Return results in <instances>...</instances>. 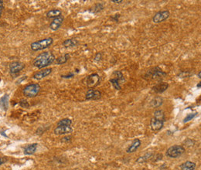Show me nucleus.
Returning a JSON list of instances; mask_svg holds the SVG:
<instances>
[{
  "mask_svg": "<svg viewBox=\"0 0 201 170\" xmlns=\"http://www.w3.org/2000/svg\"><path fill=\"white\" fill-rule=\"evenodd\" d=\"M55 56L51 52L41 53L39 54L33 60V66L37 67L38 69H44L46 66L52 64L53 62H55Z\"/></svg>",
  "mask_w": 201,
  "mask_h": 170,
  "instance_id": "obj_1",
  "label": "nucleus"
},
{
  "mask_svg": "<svg viewBox=\"0 0 201 170\" xmlns=\"http://www.w3.org/2000/svg\"><path fill=\"white\" fill-rule=\"evenodd\" d=\"M165 121V113L162 110H157L154 112V116L151 119L150 126L152 131H158L162 128Z\"/></svg>",
  "mask_w": 201,
  "mask_h": 170,
  "instance_id": "obj_2",
  "label": "nucleus"
},
{
  "mask_svg": "<svg viewBox=\"0 0 201 170\" xmlns=\"http://www.w3.org/2000/svg\"><path fill=\"white\" fill-rule=\"evenodd\" d=\"M166 75V73L164 72L161 68H159V66H155V67L150 68L147 71L144 78L148 79V80H155L161 82Z\"/></svg>",
  "mask_w": 201,
  "mask_h": 170,
  "instance_id": "obj_3",
  "label": "nucleus"
},
{
  "mask_svg": "<svg viewBox=\"0 0 201 170\" xmlns=\"http://www.w3.org/2000/svg\"><path fill=\"white\" fill-rule=\"evenodd\" d=\"M53 43V39L51 37L37 40L31 43L30 48L32 51H40L49 47Z\"/></svg>",
  "mask_w": 201,
  "mask_h": 170,
  "instance_id": "obj_4",
  "label": "nucleus"
},
{
  "mask_svg": "<svg viewBox=\"0 0 201 170\" xmlns=\"http://www.w3.org/2000/svg\"><path fill=\"white\" fill-rule=\"evenodd\" d=\"M40 91V86L38 83H29L23 89V93L27 97H34Z\"/></svg>",
  "mask_w": 201,
  "mask_h": 170,
  "instance_id": "obj_5",
  "label": "nucleus"
},
{
  "mask_svg": "<svg viewBox=\"0 0 201 170\" xmlns=\"http://www.w3.org/2000/svg\"><path fill=\"white\" fill-rule=\"evenodd\" d=\"M185 152V148L182 145H173L167 149L165 155L167 157L172 158V159H176L179 157Z\"/></svg>",
  "mask_w": 201,
  "mask_h": 170,
  "instance_id": "obj_6",
  "label": "nucleus"
},
{
  "mask_svg": "<svg viewBox=\"0 0 201 170\" xmlns=\"http://www.w3.org/2000/svg\"><path fill=\"white\" fill-rule=\"evenodd\" d=\"M83 82L88 87L91 89V88H94L100 84L101 77L98 74L94 73V74H91L89 76L85 77L83 79Z\"/></svg>",
  "mask_w": 201,
  "mask_h": 170,
  "instance_id": "obj_7",
  "label": "nucleus"
},
{
  "mask_svg": "<svg viewBox=\"0 0 201 170\" xmlns=\"http://www.w3.org/2000/svg\"><path fill=\"white\" fill-rule=\"evenodd\" d=\"M25 65L23 63L19 61L12 62L10 65H9V73L12 77H16L20 71L24 69Z\"/></svg>",
  "mask_w": 201,
  "mask_h": 170,
  "instance_id": "obj_8",
  "label": "nucleus"
},
{
  "mask_svg": "<svg viewBox=\"0 0 201 170\" xmlns=\"http://www.w3.org/2000/svg\"><path fill=\"white\" fill-rule=\"evenodd\" d=\"M170 12L169 10H162L159 11L155 14L152 18V21L154 23H160L162 22L165 21L169 17Z\"/></svg>",
  "mask_w": 201,
  "mask_h": 170,
  "instance_id": "obj_9",
  "label": "nucleus"
},
{
  "mask_svg": "<svg viewBox=\"0 0 201 170\" xmlns=\"http://www.w3.org/2000/svg\"><path fill=\"white\" fill-rule=\"evenodd\" d=\"M102 94L100 91L98 90H94L93 88H91V89L88 90L86 93V95H85V98L88 100H99L100 98H101Z\"/></svg>",
  "mask_w": 201,
  "mask_h": 170,
  "instance_id": "obj_10",
  "label": "nucleus"
},
{
  "mask_svg": "<svg viewBox=\"0 0 201 170\" xmlns=\"http://www.w3.org/2000/svg\"><path fill=\"white\" fill-rule=\"evenodd\" d=\"M51 72H52V68H44V69L38 71V72L35 73L33 74V76H32V77L34 79H36V80H41V79L44 78V77L49 75L51 74Z\"/></svg>",
  "mask_w": 201,
  "mask_h": 170,
  "instance_id": "obj_11",
  "label": "nucleus"
},
{
  "mask_svg": "<svg viewBox=\"0 0 201 170\" xmlns=\"http://www.w3.org/2000/svg\"><path fill=\"white\" fill-rule=\"evenodd\" d=\"M169 87V83H165V82H159V83H156L155 86L152 87V91L156 94H162L164 91H166Z\"/></svg>",
  "mask_w": 201,
  "mask_h": 170,
  "instance_id": "obj_12",
  "label": "nucleus"
},
{
  "mask_svg": "<svg viewBox=\"0 0 201 170\" xmlns=\"http://www.w3.org/2000/svg\"><path fill=\"white\" fill-rule=\"evenodd\" d=\"M63 20H64V18H63V15H60V16L57 17V18L53 19V20L49 24L50 29H52L53 31L57 30L61 26V25L63 24Z\"/></svg>",
  "mask_w": 201,
  "mask_h": 170,
  "instance_id": "obj_13",
  "label": "nucleus"
},
{
  "mask_svg": "<svg viewBox=\"0 0 201 170\" xmlns=\"http://www.w3.org/2000/svg\"><path fill=\"white\" fill-rule=\"evenodd\" d=\"M73 131V128L71 126H57L54 129V134L57 135H61V134H70Z\"/></svg>",
  "mask_w": 201,
  "mask_h": 170,
  "instance_id": "obj_14",
  "label": "nucleus"
},
{
  "mask_svg": "<svg viewBox=\"0 0 201 170\" xmlns=\"http://www.w3.org/2000/svg\"><path fill=\"white\" fill-rule=\"evenodd\" d=\"M141 144H142V142H141L140 139H139V138L134 139V140H133V142H131V145H130L128 147V148L126 149L127 153L135 152V151L136 150H137L138 148L140 147Z\"/></svg>",
  "mask_w": 201,
  "mask_h": 170,
  "instance_id": "obj_15",
  "label": "nucleus"
},
{
  "mask_svg": "<svg viewBox=\"0 0 201 170\" xmlns=\"http://www.w3.org/2000/svg\"><path fill=\"white\" fill-rule=\"evenodd\" d=\"M163 104V99L160 96H156V97H153L150 101V107L151 108H159L161 105Z\"/></svg>",
  "mask_w": 201,
  "mask_h": 170,
  "instance_id": "obj_16",
  "label": "nucleus"
},
{
  "mask_svg": "<svg viewBox=\"0 0 201 170\" xmlns=\"http://www.w3.org/2000/svg\"><path fill=\"white\" fill-rule=\"evenodd\" d=\"M196 163L191 161H186L180 165L181 170H194L196 168Z\"/></svg>",
  "mask_w": 201,
  "mask_h": 170,
  "instance_id": "obj_17",
  "label": "nucleus"
},
{
  "mask_svg": "<svg viewBox=\"0 0 201 170\" xmlns=\"http://www.w3.org/2000/svg\"><path fill=\"white\" fill-rule=\"evenodd\" d=\"M60 15H62L61 10L57 9H51V10L48 11V12H46V17L49 19H55L60 16Z\"/></svg>",
  "mask_w": 201,
  "mask_h": 170,
  "instance_id": "obj_18",
  "label": "nucleus"
},
{
  "mask_svg": "<svg viewBox=\"0 0 201 170\" xmlns=\"http://www.w3.org/2000/svg\"><path fill=\"white\" fill-rule=\"evenodd\" d=\"M153 156V153L152 152H147L145 153L144 155L140 156L139 158H138V159L136 160V162L138 164H142L145 163V162H148L149 159H151Z\"/></svg>",
  "mask_w": 201,
  "mask_h": 170,
  "instance_id": "obj_19",
  "label": "nucleus"
},
{
  "mask_svg": "<svg viewBox=\"0 0 201 170\" xmlns=\"http://www.w3.org/2000/svg\"><path fill=\"white\" fill-rule=\"evenodd\" d=\"M0 107L3 111H7L9 108V96L8 94H5L0 99Z\"/></svg>",
  "mask_w": 201,
  "mask_h": 170,
  "instance_id": "obj_20",
  "label": "nucleus"
},
{
  "mask_svg": "<svg viewBox=\"0 0 201 170\" xmlns=\"http://www.w3.org/2000/svg\"><path fill=\"white\" fill-rule=\"evenodd\" d=\"M37 145H38L36 143H32L30 144V145H28L24 148V154L27 155L33 154L36 151V150L37 149Z\"/></svg>",
  "mask_w": 201,
  "mask_h": 170,
  "instance_id": "obj_21",
  "label": "nucleus"
},
{
  "mask_svg": "<svg viewBox=\"0 0 201 170\" xmlns=\"http://www.w3.org/2000/svg\"><path fill=\"white\" fill-rule=\"evenodd\" d=\"M78 44V41L75 39H67L63 42V46L66 48L74 47Z\"/></svg>",
  "mask_w": 201,
  "mask_h": 170,
  "instance_id": "obj_22",
  "label": "nucleus"
},
{
  "mask_svg": "<svg viewBox=\"0 0 201 170\" xmlns=\"http://www.w3.org/2000/svg\"><path fill=\"white\" fill-rule=\"evenodd\" d=\"M70 59V54L66 53L63 56H60V57H57L55 60L56 64L57 65H61L63 64V63H66V62L68 61V60Z\"/></svg>",
  "mask_w": 201,
  "mask_h": 170,
  "instance_id": "obj_23",
  "label": "nucleus"
},
{
  "mask_svg": "<svg viewBox=\"0 0 201 170\" xmlns=\"http://www.w3.org/2000/svg\"><path fill=\"white\" fill-rule=\"evenodd\" d=\"M72 121L69 118H63L57 122V126H71Z\"/></svg>",
  "mask_w": 201,
  "mask_h": 170,
  "instance_id": "obj_24",
  "label": "nucleus"
},
{
  "mask_svg": "<svg viewBox=\"0 0 201 170\" xmlns=\"http://www.w3.org/2000/svg\"><path fill=\"white\" fill-rule=\"evenodd\" d=\"M109 81L111 82V84L113 85V87H114V88L115 90L120 91V90L122 89V87H121L120 86V83H119V80L118 78H111L110 79Z\"/></svg>",
  "mask_w": 201,
  "mask_h": 170,
  "instance_id": "obj_25",
  "label": "nucleus"
},
{
  "mask_svg": "<svg viewBox=\"0 0 201 170\" xmlns=\"http://www.w3.org/2000/svg\"><path fill=\"white\" fill-rule=\"evenodd\" d=\"M102 9H104V5L101 2L97 3L94 6V9H93V12L94 13H97V12H100L101 11H102Z\"/></svg>",
  "mask_w": 201,
  "mask_h": 170,
  "instance_id": "obj_26",
  "label": "nucleus"
},
{
  "mask_svg": "<svg viewBox=\"0 0 201 170\" xmlns=\"http://www.w3.org/2000/svg\"><path fill=\"white\" fill-rule=\"evenodd\" d=\"M113 74L116 75V78L118 79L119 81H125V77L121 71H114Z\"/></svg>",
  "mask_w": 201,
  "mask_h": 170,
  "instance_id": "obj_27",
  "label": "nucleus"
},
{
  "mask_svg": "<svg viewBox=\"0 0 201 170\" xmlns=\"http://www.w3.org/2000/svg\"><path fill=\"white\" fill-rule=\"evenodd\" d=\"M196 114H197V113H196V112L193 113V114H189L188 115H187L186 117L185 118L183 119V122H184V123H186V122L190 121H191L192 119H193L195 117H196Z\"/></svg>",
  "mask_w": 201,
  "mask_h": 170,
  "instance_id": "obj_28",
  "label": "nucleus"
},
{
  "mask_svg": "<svg viewBox=\"0 0 201 170\" xmlns=\"http://www.w3.org/2000/svg\"><path fill=\"white\" fill-rule=\"evenodd\" d=\"M184 144H185L187 147H191V146H193V145H194L195 141L192 140V139H190V138H187V139H186L185 142H184Z\"/></svg>",
  "mask_w": 201,
  "mask_h": 170,
  "instance_id": "obj_29",
  "label": "nucleus"
},
{
  "mask_svg": "<svg viewBox=\"0 0 201 170\" xmlns=\"http://www.w3.org/2000/svg\"><path fill=\"white\" fill-rule=\"evenodd\" d=\"M152 162H158V161L162 160V158H163V155H162V154H161V153H158V154H156L155 156H152Z\"/></svg>",
  "mask_w": 201,
  "mask_h": 170,
  "instance_id": "obj_30",
  "label": "nucleus"
},
{
  "mask_svg": "<svg viewBox=\"0 0 201 170\" xmlns=\"http://www.w3.org/2000/svg\"><path fill=\"white\" fill-rule=\"evenodd\" d=\"M19 105L22 107V108H28L29 107V103L26 101V100H21L19 102Z\"/></svg>",
  "mask_w": 201,
  "mask_h": 170,
  "instance_id": "obj_31",
  "label": "nucleus"
},
{
  "mask_svg": "<svg viewBox=\"0 0 201 170\" xmlns=\"http://www.w3.org/2000/svg\"><path fill=\"white\" fill-rule=\"evenodd\" d=\"M101 58H102V54L100 52H97V53L95 54V56H94V60L97 62L100 61V60H101Z\"/></svg>",
  "mask_w": 201,
  "mask_h": 170,
  "instance_id": "obj_32",
  "label": "nucleus"
},
{
  "mask_svg": "<svg viewBox=\"0 0 201 170\" xmlns=\"http://www.w3.org/2000/svg\"><path fill=\"white\" fill-rule=\"evenodd\" d=\"M74 76V73H70L69 74H66V75H62L61 77H63V78H71V77H73Z\"/></svg>",
  "mask_w": 201,
  "mask_h": 170,
  "instance_id": "obj_33",
  "label": "nucleus"
},
{
  "mask_svg": "<svg viewBox=\"0 0 201 170\" xmlns=\"http://www.w3.org/2000/svg\"><path fill=\"white\" fill-rule=\"evenodd\" d=\"M71 138H72V137H71V136H66V137H64L62 138V142H71Z\"/></svg>",
  "mask_w": 201,
  "mask_h": 170,
  "instance_id": "obj_34",
  "label": "nucleus"
},
{
  "mask_svg": "<svg viewBox=\"0 0 201 170\" xmlns=\"http://www.w3.org/2000/svg\"><path fill=\"white\" fill-rule=\"evenodd\" d=\"M120 17V14H116V15H114V16L111 17V19L112 20H114V21L115 22H118V18Z\"/></svg>",
  "mask_w": 201,
  "mask_h": 170,
  "instance_id": "obj_35",
  "label": "nucleus"
},
{
  "mask_svg": "<svg viewBox=\"0 0 201 170\" xmlns=\"http://www.w3.org/2000/svg\"><path fill=\"white\" fill-rule=\"evenodd\" d=\"M3 1H2V0H0V16H1L2 13V11H3Z\"/></svg>",
  "mask_w": 201,
  "mask_h": 170,
  "instance_id": "obj_36",
  "label": "nucleus"
},
{
  "mask_svg": "<svg viewBox=\"0 0 201 170\" xmlns=\"http://www.w3.org/2000/svg\"><path fill=\"white\" fill-rule=\"evenodd\" d=\"M6 162V159L4 157H0V166H1L2 165L4 162Z\"/></svg>",
  "mask_w": 201,
  "mask_h": 170,
  "instance_id": "obj_37",
  "label": "nucleus"
},
{
  "mask_svg": "<svg viewBox=\"0 0 201 170\" xmlns=\"http://www.w3.org/2000/svg\"><path fill=\"white\" fill-rule=\"evenodd\" d=\"M111 2L114 3H117V4H120V3H122L123 1H122V0H111Z\"/></svg>",
  "mask_w": 201,
  "mask_h": 170,
  "instance_id": "obj_38",
  "label": "nucleus"
},
{
  "mask_svg": "<svg viewBox=\"0 0 201 170\" xmlns=\"http://www.w3.org/2000/svg\"><path fill=\"white\" fill-rule=\"evenodd\" d=\"M197 76H198V77H199V78H201V72H200V71H199Z\"/></svg>",
  "mask_w": 201,
  "mask_h": 170,
  "instance_id": "obj_39",
  "label": "nucleus"
},
{
  "mask_svg": "<svg viewBox=\"0 0 201 170\" xmlns=\"http://www.w3.org/2000/svg\"><path fill=\"white\" fill-rule=\"evenodd\" d=\"M200 86H201V85H200V83H198V84H197V87H200Z\"/></svg>",
  "mask_w": 201,
  "mask_h": 170,
  "instance_id": "obj_40",
  "label": "nucleus"
}]
</instances>
